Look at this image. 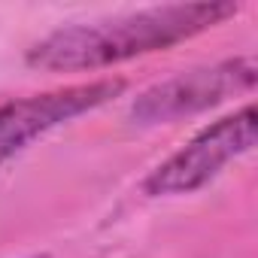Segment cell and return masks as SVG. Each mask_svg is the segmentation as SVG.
Here are the masks:
<instances>
[{"label":"cell","mask_w":258,"mask_h":258,"mask_svg":"<svg viewBox=\"0 0 258 258\" xmlns=\"http://www.w3.org/2000/svg\"><path fill=\"white\" fill-rule=\"evenodd\" d=\"M124 88V79H97L0 103V164L16 158L22 149H28L43 134L55 131L58 124L109 103Z\"/></svg>","instance_id":"4"},{"label":"cell","mask_w":258,"mask_h":258,"mask_svg":"<svg viewBox=\"0 0 258 258\" xmlns=\"http://www.w3.org/2000/svg\"><path fill=\"white\" fill-rule=\"evenodd\" d=\"M237 13L240 4L234 0H204V4H167L103 22L70 25L34 43L25 61L34 70L49 73L100 70L149 52H164L228 22Z\"/></svg>","instance_id":"1"},{"label":"cell","mask_w":258,"mask_h":258,"mask_svg":"<svg viewBox=\"0 0 258 258\" xmlns=\"http://www.w3.org/2000/svg\"><path fill=\"white\" fill-rule=\"evenodd\" d=\"M258 79V64L252 55L225 58L216 64L182 70L152 88H146L131 103V121L134 124H170L188 115H198L210 106L225 103L234 94L252 91Z\"/></svg>","instance_id":"3"},{"label":"cell","mask_w":258,"mask_h":258,"mask_svg":"<svg viewBox=\"0 0 258 258\" xmlns=\"http://www.w3.org/2000/svg\"><path fill=\"white\" fill-rule=\"evenodd\" d=\"M31 258H52V255H31Z\"/></svg>","instance_id":"5"},{"label":"cell","mask_w":258,"mask_h":258,"mask_svg":"<svg viewBox=\"0 0 258 258\" xmlns=\"http://www.w3.org/2000/svg\"><path fill=\"white\" fill-rule=\"evenodd\" d=\"M255 134H258L255 103H246L237 112L204 127L167 161H161L143 179V191L149 198H176V195H191L204 188L210 179L222 173L225 164L252 152Z\"/></svg>","instance_id":"2"}]
</instances>
